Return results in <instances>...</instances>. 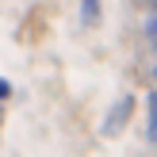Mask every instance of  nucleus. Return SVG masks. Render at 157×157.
I'll use <instances>...</instances> for the list:
<instances>
[{
	"label": "nucleus",
	"instance_id": "nucleus-1",
	"mask_svg": "<svg viewBox=\"0 0 157 157\" xmlns=\"http://www.w3.org/2000/svg\"><path fill=\"white\" fill-rule=\"evenodd\" d=\"M130 115H134V96H119V104H115L111 111L104 115V127H100V134H104V138L123 134V127L130 123Z\"/></svg>",
	"mask_w": 157,
	"mask_h": 157
},
{
	"label": "nucleus",
	"instance_id": "nucleus-2",
	"mask_svg": "<svg viewBox=\"0 0 157 157\" xmlns=\"http://www.w3.org/2000/svg\"><path fill=\"white\" fill-rule=\"evenodd\" d=\"M104 19V0H81V23L84 27H100Z\"/></svg>",
	"mask_w": 157,
	"mask_h": 157
},
{
	"label": "nucleus",
	"instance_id": "nucleus-3",
	"mask_svg": "<svg viewBox=\"0 0 157 157\" xmlns=\"http://www.w3.org/2000/svg\"><path fill=\"white\" fill-rule=\"evenodd\" d=\"M150 104H146V138L150 142H157V92H150Z\"/></svg>",
	"mask_w": 157,
	"mask_h": 157
},
{
	"label": "nucleus",
	"instance_id": "nucleus-4",
	"mask_svg": "<svg viewBox=\"0 0 157 157\" xmlns=\"http://www.w3.org/2000/svg\"><path fill=\"white\" fill-rule=\"evenodd\" d=\"M146 38H150V46L157 50V12L150 15V19H146Z\"/></svg>",
	"mask_w": 157,
	"mask_h": 157
},
{
	"label": "nucleus",
	"instance_id": "nucleus-5",
	"mask_svg": "<svg viewBox=\"0 0 157 157\" xmlns=\"http://www.w3.org/2000/svg\"><path fill=\"white\" fill-rule=\"evenodd\" d=\"M8 96H12V84L0 77V119H4V100H8Z\"/></svg>",
	"mask_w": 157,
	"mask_h": 157
},
{
	"label": "nucleus",
	"instance_id": "nucleus-6",
	"mask_svg": "<svg viewBox=\"0 0 157 157\" xmlns=\"http://www.w3.org/2000/svg\"><path fill=\"white\" fill-rule=\"evenodd\" d=\"M153 73H157V69H153Z\"/></svg>",
	"mask_w": 157,
	"mask_h": 157
}]
</instances>
